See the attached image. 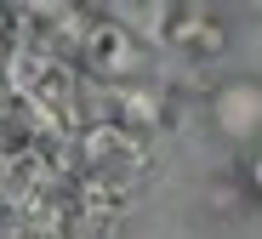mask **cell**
Returning a JSON list of instances; mask_svg holds the SVG:
<instances>
[{
  "mask_svg": "<svg viewBox=\"0 0 262 239\" xmlns=\"http://www.w3.org/2000/svg\"><path fill=\"white\" fill-rule=\"evenodd\" d=\"M216 120H223V131H234V137L262 131V91H256V85L223 91V97H216Z\"/></svg>",
  "mask_w": 262,
  "mask_h": 239,
  "instance_id": "1",
  "label": "cell"
},
{
  "mask_svg": "<svg viewBox=\"0 0 262 239\" xmlns=\"http://www.w3.org/2000/svg\"><path fill=\"white\" fill-rule=\"evenodd\" d=\"M251 182H256V194H262V154L251 160Z\"/></svg>",
  "mask_w": 262,
  "mask_h": 239,
  "instance_id": "2",
  "label": "cell"
}]
</instances>
